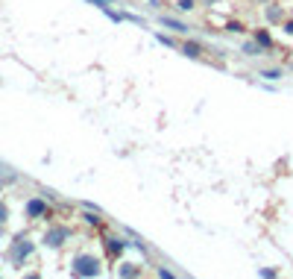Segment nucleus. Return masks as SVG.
I'll return each mask as SVG.
<instances>
[{"mask_svg":"<svg viewBox=\"0 0 293 279\" xmlns=\"http://www.w3.org/2000/svg\"><path fill=\"white\" fill-rule=\"evenodd\" d=\"M65 235H68V229H50L44 241H47L50 247H59V244H62V238H65Z\"/></svg>","mask_w":293,"mask_h":279,"instance_id":"nucleus-3","label":"nucleus"},{"mask_svg":"<svg viewBox=\"0 0 293 279\" xmlns=\"http://www.w3.org/2000/svg\"><path fill=\"white\" fill-rule=\"evenodd\" d=\"M185 53H188V56H199V44H194V41L185 44Z\"/></svg>","mask_w":293,"mask_h":279,"instance_id":"nucleus-8","label":"nucleus"},{"mask_svg":"<svg viewBox=\"0 0 293 279\" xmlns=\"http://www.w3.org/2000/svg\"><path fill=\"white\" fill-rule=\"evenodd\" d=\"M94 3H100V6H105V0H94Z\"/></svg>","mask_w":293,"mask_h":279,"instance_id":"nucleus-11","label":"nucleus"},{"mask_svg":"<svg viewBox=\"0 0 293 279\" xmlns=\"http://www.w3.org/2000/svg\"><path fill=\"white\" fill-rule=\"evenodd\" d=\"M30 250H33V244H23V241H18V244H15V250H12V259H15V262H21V259L30 256Z\"/></svg>","mask_w":293,"mask_h":279,"instance_id":"nucleus-4","label":"nucleus"},{"mask_svg":"<svg viewBox=\"0 0 293 279\" xmlns=\"http://www.w3.org/2000/svg\"><path fill=\"white\" fill-rule=\"evenodd\" d=\"M179 9H182V12H191V9H194V0H179Z\"/></svg>","mask_w":293,"mask_h":279,"instance_id":"nucleus-9","label":"nucleus"},{"mask_svg":"<svg viewBox=\"0 0 293 279\" xmlns=\"http://www.w3.org/2000/svg\"><path fill=\"white\" fill-rule=\"evenodd\" d=\"M255 44H264V47H270V35H267V33H255Z\"/></svg>","mask_w":293,"mask_h":279,"instance_id":"nucleus-7","label":"nucleus"},{"mask_svg":"<svg viewBox=\"0 0 293 279\" xmlns=\"http://www.w3.org/2000/svg\"><path fill=\"white\" fill-rule=\"evenodd\" d=\"M73 273H79V276H97L100 273V262L94 256H76L73 259Z\"/></svg>","mask_w":293,"mask_h":279,"instance_id":"nucleus-1","label":"nucleus"},{"mask_svg":"<svg viewBox=\"0 0 293 279\" xmlns=\"http://www.w3.org/2000/svg\"><path fill=\"white\" fill-rule=\"evenodd\" d=\"M44 212H47L44 200H30V203H26V218H41Z\"/></svg>","mask_w":293,"mask_h":279,"instance_id":"nucleus-2","label":"nucleus"},{"mask_svg":"<svg viewBox=\"0 0 293 279\" xmlns=\"http://www.w3.org/2000/svg\"><path fill=\"white\" fill-rule=\"evenodd\" d=\"M284 30H287V33H293V21H290V24H287V27H284Z\"/></svg>","mask_w":293,"mask_h":279,"instance_id":"nucleus-10","label":"nucleus"},{"mask_svg":"<svg viewBox=\"0 0 293 279\" xmlns=\"http://www.w3.org/2000/svg\"><path fill=\"white\" fill-rule=\"evenodd\" d=\"M123 247H126V244H123L120 238H109V250H112L115 256H117V253H123Z\"/></svg>","mask_w":293,"mask_h":279,"instance_id":"nucleus-5","label":"nucleus"},{"mask_svg":"<svg viewBox=\"0 0 293 279\" xmlns=\"http://www.w3.org/2000/svg\"><path fill=\"white\" fill-rule=\"evenodd\" d=\"M164 24H167V27H173L176 33H188V27H185V24H179V21H170V18H164Z\"/></svg>","mask_w":293,"mask_h":279,"instance_id":"nucleus-6","label":"nucleus"}]
</instances>
